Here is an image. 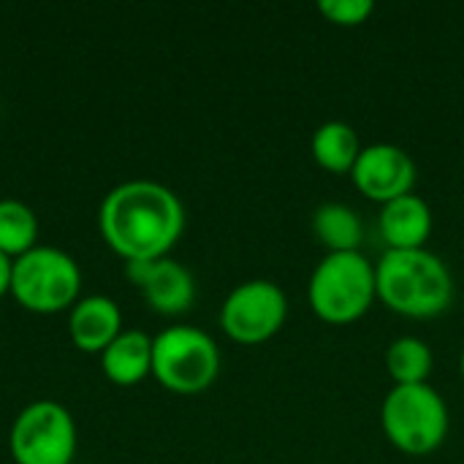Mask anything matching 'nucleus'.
<instances>
[{
  "mask_svg": "<svg viewBox=\"0 0 464 464\" xmlns=\"http://www.w3.org/2000/svg\"><path fill=\"white\" fill-rule=\"evenodd\" d=\"M359 155H362V141L351 122L329 120L313 133V158L326 171L334 174L351 171Z\"/></svg>",
  "mask_w": 464,
  "mask_h": 464,
  "instance_id": "4468645a",
  "label": "nucleus"
},
{
  "mask_svg": "<svg viewBox=\"0 0 464 464\" xmlns=\"http://www.w3.org/2000/svg\"><path fill=\"white\" fill-rule=\"evenodd\" d=\"M381 302L408 318L440 315L454 299V277L440 256L427 247L386 250L375 266Z\"/></svg>",
  "mask_w": 464,
  "mask_h": 464,
  "instance_id": "f03ea898",
  "label": "nucleus"
},
{
  "mask_svg": "<svg viewBox=\"0 0 464 464\" xmlns=\"http://www.w3.org/2000/svg\"><path fill=\"white\" fill-rule=\"evenodd\" d=\"M285 315L288 299L277 283L247 280L226 296L220 307V326L231 340L256 345L275 337L285 324Z\"/></svg>",
  "mask_w": 464,
  "mask_h": 464,
  "instance_id": "6e6552de",
  "label": "nucleus"
},
{
  "mask_svg": "<svg viewBox=\"0 0 464 464\" xmlns=\"http://www.w3.org/2000/svg\"><path fill=\"white\" fill-rule=\"evenodd\" d=\"M378 228L386 250H419L432 234V209L416 193L400 196L383 204Z\"/></svg>",
  "mask_w": 464,
  "mask_h": 464,
  "instance_id": "f8f14e48",
  "label": "nucleus"
},
{
  "mask_svg": "<svg viewBox=\"0 0 464 464\" xmlns=\"http://www.w3.org/2000/svg\"><path fill=\"white\" fill-rule=\"evenodd\" d=\"M35 239H38L35 212L16 198H0V253L14 261L27 250H33Z\"/></svg>",
  "mask_w": 464,
  "mask_h": 464,
  "instance_id": "f3484780",
  "label": "nucleus"
},
{
  "mask_svg": "<svg viewBox=\"0 0 464 464\" xmlns=\"http://www.w3.org/2000/svg\"><path fill=\"white\" fill-rule=\"evenodd\" d=\"M68 332L79 351L103 353L111 340L122 332V313L109 296H82L68 315Z\"/></svg>",
  "mask_w": 464,
  "mask_h": 464,
  "instance_id": "9b49d317",
  "label": "nucleus"
},
{
  "mask_svg": "<svg viewBox=\"0 0 464 464\" xmlns=\"http://www.w3.org/2000/svg\"><path fill=\"white\" fill-rule=\"evenodd\" d=\"M11 269H14V261L0 253V296L11 294Z\"/></svg>",
  "mask_w": 464,
  "mask_h": 464,
  "instance_id": "6ab92c4d",
  "label": "nucleus"
},
{
  "mask_svg": "<svg viewBox=\"0 0 464 464\" xmlns=\"http://www.w3.org/2000/svg\"><path fill=\"white\" fill-rule=\"evenodd\" d=\"M103 375L117 386H136L152 375V337L139 329H122L101 353Z\"/></svg>",
  "mask_w": 464,
  "mask_h": 464,
  "instance_id": "ddd939ff",
  "label": "nucleus"
},
{
  "mask_svg": "<svg viewBox=\"0 0 464 464\" xmlns=\"http://www.w3.org/2000/svg\"><path fill=\"white\" fill-rule=\"evenodd\" d=\"M103 242L128 261H158L177 245L185 228L179 196L150 179H130L106 193L98 212Z\"/></svg>",
  "mask_w": 464,
  "mask_h": 464,
  "instance_id": "f257e3e1",
  "label": "nucleus"
},
{
  "mask_svg": "<svg viewBox=\"0 0 464 464\" xmlns=\"http://www.w3.org/2000/svg\"><path fill=\"white\" fill-rule=\"evenodd\" d=\"M318 8L329 22L353 27L370 19V14L375 11V3L372 0H321Z\"/></svg>",
  "mask_w": 464,
  "mask_h": 464,
  "instance_id": "a211bd4d",
  "label": "nucleus"
},
{
  "mask_svg": "<svg viewBox=\"0 0 464 464\" xmlns=\"http://www.w3.org/2000/svg\"><path fill=\"white\" fill-rule=\"evenodd\" d=\"M459 367H462V378H464V351H462V362H459Z\"/></svg>",
  "mask_w": 464,
  "mask_h": 464,
  "instance_id": "aec40b11",
  "label": "nucleus"
},
{
  "mask_svg": "<svg viewBox=\"0 0 464 464\" xmlns=\"http://www.w3.org/2000/svg\"><path fill=\"white\" fill-rule=\"evenodd\" d=\"M79 291L82 272L65 250L35 245L24 256L14 258L11 294L24 310L38 315L71 310L79 302Z\"/></svg>",
  "mask_w": 464,
  "mask_h": 464,
  "instance_id": "20e7f679",
  "label": "nucleus"
},
{
  "mask_svg": "<svg viewBox=\"0 0 464 464\" xmlns=\"http://www.w3.org/2000/svg\"><path fill=\"white\" fill-rule=\"evenodd\" d=\"M313 231L329 253L359 250L362 242V218L353 207L340 201H326L313 215Z\"/></svg>",
  "mask_w": 464,
  "mask_h": 464,
  "instance_id": "2eb2a0df",
  "label": "nucleus"
},
{
  "mask_svg": "<svg viewBox=\"0 0 464 464\" xmlns=\"http://www.w3.org/2000/svg\"><path fill=\"white\" fill-rule=\"evenodd\" d=\"M8 449L16 464H71L76 424L60 402L38 400L14 419Z\"/></svg>",
  "mask_w": 464,
  "mask_h": 464,
  "instance_id": "0eeeda50",
  "label": "nucleus"
},
{
  "mask_svg": "<svg viewBox=\"0 0 464 464\" xmlns=\"http://www.w3.org/2000/svg\"><path fill=\"white\" fill-rule=\"evenodd\" d=\"M435 356L432 348L419 337H397L386 351V370L397 386L427 383Z\"/></svg>",
  "mask_w": 464,
  "mask_h": 464,
  "instance_id": "dca6fc26",
  "label": "nucleus"
},
{
  "mask_svg": "<svg viewBox=\"0 0 464 464\" xmlns=\"http://www.w3.org/2000/svg\"><path fill=\"white\" fill-rule=\"evenodd\" d=\"M125 275L139 285L147 304L163 315H179L190 310L196 299L193 275L171 258L158 261H128Z\"/></svg>",
  "mask_w": 464,
  "mask_h": 464,
  "instance_id": "9d476101",
  "label": "nucleus"
},
{
  "mask_svg": "<svg viewBox=\"0 0 464 464\" xmlns=\"http://www.w3.org/2000/svg\"><path fill=\"white\" fill-rule=\"evenodd\" d=\"M220 372L215 340L196 326H169L152 337V375L174 394L207 392Z\"/></svg>",
  "mask_w": 464,
  "mask_h": 464,
  "instance_id": "423d86ee",
  "label": "nucleus"
},
{
  "mask_svg": "<svg viewBox=\"0 0 464 464\" xmlns=\"http://www.w3.org/2000/svg\"><path fill=\"white\" fill-rule=\"evenodd\" d=\"M351 177L367 198L389 204L400 196L413 193L416 163L402 147L381 141L362 147V155L356 158Z\"/></svg>",
  "mask_w": 464,
  "mask_h": 464,
  "instance_id": "1a4fd4ad",
  "label": "nucleus"
},
{
  "mask_svg": "<svg viewBox=\"0 0 464 464\" xmlns=\"http://www.w3.org/2000/svg\"><path fill=\"white\" fill-rule=\"evenodd\" d=\"M310 307L329 324L362 318L378 296L375 266L359 253H326L310 277Z\"/></svg>",
  "mask_w": 464,
  "mask_h": 464,
  "instance_id": "7ed1b4c3",
  "label": "nucleus"
},
{
  "mask_svg": "<svg viewBox=\"0 0 464 464\" xmlns=\"http://www.w3.org/2000/svg\"><path fill=\"white\" fill-rule=\"evenodd\" d=\"M381 424L386 438L405 454H432L449 435L446 400L430 386H394L381 408Z\"/></svg>",
  "mask_w": 464,
  "mask_h": 464,
  "instance_id": "39448f33",
  "label": "nucleus"
}]
</instances>
